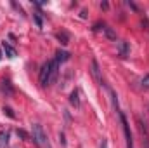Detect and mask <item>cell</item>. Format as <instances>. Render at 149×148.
<instances>
[{"label": "cell", "mask_w": 149, "mask_h": 148, "mask_svg": "<svg viewBox=\"0 0 149 148\" xmlns=\"http://www.w3.org/2000/svg\"><path fill=\"white\" fill-rule=\"evenodd\" d=\"M111 96H113V103H114V108L120 115V120H121V125H123V132H125V141H127V148H134V140H132V132H130V125L127 122V117L123 111H120L118 108V99H116V94L111 91Z\"/></svg>", "instance_id": "1"}, {"label": "cell", "mask_w": 149, "mask_h": 148, "mask_svg": "<svg viewBox=\"0 0 149 148\" xmlns=\"http://www.w3.org/2000/svg\"><path fill=\"white\" fill-rule=\"evenodd\" d=\"M33 141L37 143L38 148H52L47 132L43 131V127L40 124H33Z\"/></svg>", "instance_id": "2"}, {"label": "cell", "mask_w": 149, "mask_h": 148, "mask_svg": "<svg viewBox=\"0 0 149 148\" xmlns=\"http://www.w3.org/2000/svg\"><path fill=\"white\" fill-rule=\"evenodd\" d=\"M50 66H52V65H50V61H47V63H45V65L42 66V70H40V77H38V78H40V84H42L43 87H45V85H47V82H49V75H50Z\"/></svg>", "instance_id": "3"}, {"label": "cell", "mask_w": 149, "mask_h": 148, "mask_svg": "<svg viewBox=\"0 0 149 148\" xmlns=\"http://www.w3.org/2000/svg\"><path fill=\"white\" fill-rule=\"evenodd\" d=\"M50 75H49V82H47V85H52L54 82H56V78H57V75H59V63L54 59V61H50Z\"/></svg>", "instance_id": "4"}, {"label": "cell", "mask_w": 149, "mask_h": 148, "mask_svg": "<svg viewBox=\"0 0 149 148\" xmlns=\"http://www.w3.org/2000/svg\"><path fill=\"white\" fill-rule=\"evenodd\" d=\"M118 51H120V56H121V58H127V56H128V51H130V47H128V42H120V45H118Z\"/></svg>", "instance_id": "5"}, {"label": "cell", "mask_w": 149, "mask_h": 148, "mask_svg": "<svg viewBox=\"0 0 149 148\" xmlns=\"http://www.w3.org/2000/svg\"><path fill=\"white\" fill-rule=\"evenodd\" d=\"M92 75L95 77V80H97L99 84H102V78H101V73H99V65H97V61H92Z\"/></svg>", "instance_id": "6"}, {"label": "cell", "mask_w": 149, "mask_h": 148, "mask_svg": "<svg viewBox=\"0 0 149 148\" xmlns=\"http://www.w3.org/2000/svg\"><path fill=\"white\" fill-rule=\"evenodd\" d=\"M2 45H3V49H5V54H7L9 58H16V54H17V52H16V49H14V47H10L7 42H3Z\"/></svg>", "instance_id": "7"}, {"label": "cell", "mask_w": 149, "mask_h": 148, "mask_svg": "<svg viewBox=\"0 0 149 148\" xmlns=\"http://www.w3.org/2000/svg\"><path fill=\"white\" fill-rule=\"evenodd\" d=\"M70 103L73 105L74 108H78V106H80V98H78V91H73V92H71V96H70Z\"/></svg>", "instance_id": "8"}, {"label": "cell", "mask_w": 149, "mask_h": 148, "mask_svg": "<svg viewBox=\"0 0 149 148\" xmlns=\"http://www.w3.org/2000/svg\"><path fill=\"white\" fill-rule=\"evenodd\" d=\"M70 59V52H64V51H57V63L59 61H68Z\"/></svg>", "instance_id": "9"}, {"label": "cell", "mask_w": 149, "mask_h": 148, "mask_svg": "<svg viewBox=\"0 0 149 148\" xmlns=\"http://www.w3.org/2000/svg\"><path fill=\"white\" fill-rule=\"evenodd\" d=\"M57 38L61 40V44H63V45H66V44L70 42V37H68V33H66V32H59V33H57Z\"/></svg>", "instance_id": "10"}, {"label": "cell", "mask_w": 149, "mask_h": 148, "mask_svg": "<svg viewBox=\"0 0 149 148\" xmlns=\"http://www.w3.org/2000/svg\"><path fill=\"white\" fill-rule=\"evenodd\" d=\"M104 33H106V37H108V38H111V40H116V33L113 32L111 28H108V26H106V28H104Z\"/></svg>", "instance_id": "11"}, {"label": "cell", "mask_w": 149, "mask_h": 148, "mask_svg": "<svg viewBox=\"0 0 149 148\" xmlns=\"http://www.w3.org/2000/svg\"><path fill=\"white\" fill-rule=\"evenodd\" d=\"M142 87H144V89H149V75H146V77L142 78Z\"/></svg>", "instance_id": "12"}, {"label": "cell", "mask_w": 149, "mask_h": 148, "mask_svg": "<svg viewBox=\"0 0 149 148\" xmlns=\"http://www.w3.org/2000/svg\"><path fill=\"white\" fill-rule=\"evenodd\" d=\"M3 91H7L9 94H12V87L9 85V82H3Z\"/></svg>", "instance_id": "13"}, {"label": "cell", "mask_w": 149, "mask_h": 148, "mask_svg": "<svg viewBox=\"0 0 149 148\" xmlns=\"http://www.w3.org/2000/svg\"><path fill=\"white\" fill-rule=\"evenodd\" d=\"M3 111H5L9 117H12V118H14V113H12V110H10V108H3Z\"/></svg>", "instance_id": "14"}, {"label": "cell", "mask_w": 149, "mask_h": 148, "mask_svg": "<svg viewBox=\"0 0 149 148\" xmlns=\"http://www.w3.org/2000/svg\"><path fill=\"white\" fill-rule=\"evenodd\" d=\"M101 148H108V143H106V141H102V145H101Z\"/></svg>", "instance_id": "15"}, {"label": "cell", "mask_w": 149, "mask_h": 148, "mask_svg": "<svg viewBox=\"0 0 149 148\" xmlns=\"http://www.w3.org/2000/svg\"><path fill=\"white\" fill-rule=\"evenodd\" d=\"M0 59H2V52H0Z\"/></svg>", "instance_id": "16"}]
</instances>
